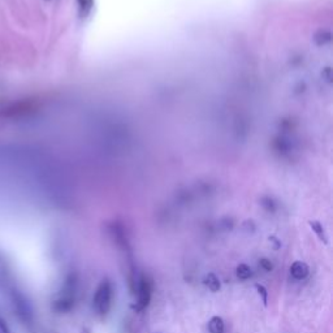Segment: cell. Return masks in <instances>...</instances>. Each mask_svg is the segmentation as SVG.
Returning a JSON list of instances; mask_svg holds the SVG:
<instances>
[{
	"label": "cell",
	"instance_id": "cell-3",
	"mask_svg": "<svg viewBox=\"0 0 333 333\" xmlns=\"http://www.w3.org/2000/svg\"><path fill=\"white\" fill-rule=\"evenodd\" d=\"M310 268L309 266L305 263V262H300L297 260L294 263L290 266V273L292 276L296 279V280H303L306 277L309 276Z\"/></svg>",
	"mask_w": 333,
	"mask_h": 333
},
{
	"label": "cell",
	"instance_id": "cell-10",
	"mask_svg": "<svg viewBox=\"0 0 333 333\" xmlns=\"http://www.w3.org/2000/svg\"><path fill=\"white\" fill-rule=\"evenodd\" d=\"M259 266H260V268L264 269L266 272H271V271L273 269L272 262H271L269 259H266V258H263V259L259 260Z\"/></svg>",
	"mask_w": 333,
	"mask_h": 333
},
{
	"label": "cell",
	"instance_id": "cell-6",
	"mask_svg": "<svg viewBox=\"0 0 333 333\" xmlns=\"http://www.w3.org/2000/svg\"><path fill=\"white\" fill-rule=\"evenodd\" d=\"M204 284L207 285L208 289H210L212 293L219 292L220 288H221V285H220V280L217 279L216 275H214V273H208L207 276H206V279H204Z\"/></svg>",
	"mask_w": 333,
	"mask_h": 333
},
{
	"label": "cell",
	"instance_id": "cell-1",
	"mask_svg": "<svg viewBox=\"0 0 333 333\" xmlns=\"http://www.w3.org/2000/svg\"><path fill=\"white\" fill-rule=\"evenodd\" d=\"M94 309L98 314L106 315L111 310L112 305V285L108 279L102 280V283L98 286L95 296H94Z\"/></svg>",
	"mask_w": 333,
	"mask_h": 333
},
{
	"label": "cell",
	"instance_id": "cell-5",
	"mask_svg": "<svg viewBox=\"0 0 333 333\" xmlns=\"http://www.w3.org/2000/svg\"><path fill=\"white\" fill-rule=\"evenodd\" d=\"M208 331L210 333H224L225 325H224L223 319L220 316L211 317V320L208 321Z\"/></svg>",
	"mask_w": 333,
	"mask_h": 333
},
{
	"label": "cell",
	"instance_id": "cell-9",
	"mask_svg": "<svg viewBox=\"0 0 333 333\" xmlns=\"http://www.w3.org/2000/svg\"><path fill=\"white\" fill-rule=\"evenodd\" d=\"M256 290H258V294L262 297V301H263V305L267 306V301H268V292L267 289L264 288L263 285H256Z\"/></svg>",
	"mask_w": 333,
	"mask_h": 333
},
{
	"label": "cell",
	"instance_id": "cell-2",
	"mask_svg": "<svg viewBox=\"0 0 333 333\" xmlns=\"http://www.w3.org/2000/svg\"><path fill=\"white\" fill-rule=\"evenodd\" d=\"M137 293H138V300L135 302V305H133L132 307L135 311H142L143 309H146L151 301V296H152V281L147 276L139 277Z\"/></svg>",
	"mask_w": 333,
	"mask_h": 333
},
{
	"label": "cell",
	"instance_id": "cell-4",
	"mask_svg": "<svg viewBox=\"0 0 333 333\" xmlns=\"http://www.w3.org/2000/svg\"><path fill=\"white\" fill-rule=\"evenodd\" d=\"M74 305V298L70 293H64L61 298H59L56 302H55V310L59 311V313H67L72 310Z\"/></svg>",
	"mask_w": 333,
	"mask_h": 333
},
{
	"label": "cell",
	"instance_id": "cell-8",
	"mask_svg": "<svg viewBox=\"0 0 333 333\" xmlns=\"http://www.w3.org/2000/svg\"><path fill=\"white\" fill-rule=\"evenodd\" d=\"M310 227L313 228V231L315 232L317 234V237L320 238L324 244H328V237H327V234H325L324 232V228L321 227L320 223H317V221H310Z\"/></svg>",
	"mask_w": 333,
	"mask_h": 333
},
{
	"label": "cell",
	"instance_id": "cell-7",
	"mask_svg": "<svg viewBox=\"0 0 333 333\" xmlns=\"http://www.w3.org/2000/svg\"><path fill=\"white\" fill-rule=\"evenodd\" d=\"M252 276L251 268L249 267L248 264L241 263L238 267H237V277L241 279V280H248Z\"/></svg>",
	"mask_w": 333,
	"mask_h": 333
},
{
	"label": "cell",
	"instance_id": "cell-11",
	"mask_svg": "<svg viewBox=\"0 0 333 333\" xmlns=\"http://www.w3.org/2000/svg\"><path fill=\"white\" fill-rule=\"evenodd\" d=\"M82 333H87V329H85V331H82Z\"/></svg>",
	"mask_w": 333,
	"mask_h": 333
}]
</instances>
